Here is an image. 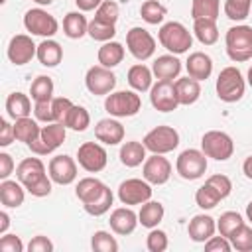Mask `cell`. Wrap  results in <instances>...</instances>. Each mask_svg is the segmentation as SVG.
Masks as SVG:
<instances>
[{
    "mask_svg": "<svg viewBox=\"0 0 252 252\" xmlns=\"http://www.w3.org/2000/svg\"><path fill=\"white\" fill-rule=\"evenodd\" d=\"M173 87H175V96H177V102L181 104V106H189V104H193V102H197L199 100V96H201V85H199V81L197 79H193V77H177L175 81H173Z\"/></svg>",
    "mask_w": 252,
    "mask_h": 252,
    "instance_id": "cell-24",
    "label": "cell"
},
{
    "mask_svg": "<svg viewBox=\"0 0 252 252\" xmlns=\"http://www.w3.org/2000/svg\"><path fill=\"white\" fill-rule=\"evenodd\" d=\"M63 124L75 132H85L89 126H91V114L85 106H79V104H73L71 110L67 112Z\"/></svg>",
    "mask_w": 252,
    "mask_h": 252,
    "instance_id": "cell-37",
    "label": "cell"
},
{
    "mask_svg": "<svg viewBox=\"0 0 252 252\" xmlns=\"http://www.w3.org/2000/svg\"><path fill=\"white\" fill-rule=\"evenodd\" d=\"M89 32V22L83 16V12H69L63 18V33L69 39H81L85 33Z\"/></svg>",
    "mask_w": 252,
    "mask_h": 252,
    "instance_id": "cell-33",
    "label": "cell"
},
{
    "mask_svg": "<svg viewBox=\"0 0 252 252\" xmlns=\"http://www.w3.org/2000/svg\"><path fill=\"white\" fill-rule=\"evenodd\" d=\"M33 116H35V120L45 122V124L55 122V118H53V106H51V100L35 102V104H33Z\"/></svg>",
    "mask_w": 252,
    "mask_h": 252,
    "instance_id": "cell-50",
    "label": "cell"
},
{
    "mask_svg": "<svg viewBox=\"0 0 252 252\" xmlns=\"http://www.w3.org/2000/svg\"><path fill=\"white\" fill-rule=\"evenodd\" d=\"M217 96L222 100V102H238L242 96H244V91H246V81L240 73L238 67H224L219 77H217Z\"/></svg>",
    "mask_w": 252,
    "mask_h": 252,
    "instance_id": "cell-5",
    "label": "cell"
},
{
    "mask_svg": "<svg viewBox=\"0 0 252 252\" xmlns=\"http://www.w3.org/2000/svg\"><path fill=\"white\" fill-rule=\"evenodd\" d=\"M91 248L94 252H116L118 250V242L110 232L96 230L93 234V238H91Z\"/></svg>",
    "mask_w": 252,
    "mask_h": 252,
    "instance_id": "cell-45",
    "label": "cell"
},
{
    "mask_svg": "<svg viewBox=\"0 0 252 252\" xmlns=\"http://www.w3.org/2000/svg\"><path fill=\"white\" fill-rule=\"evenodd\" d=\"M75 4L81 12H93L102 4V0H75Z\"/></svg>",
    "mask_w": 252,
    "mask_h": 252,
    "instance_id": "cell-56",
    "label": "cell"
},
{
    "mask_svg": "<svg viewBox=\"0 0 252 252\" xmlns=\"http://www.w3.org/2000/svg\"><path fill=\"white\" fill-rule=\"evenodd\" d=\"M246 219H248V220L252 222V201H250V203L246 205Z\"/></svg>",
    "mask_w": 252,
    "mask_h": 252,
    "instance_id": "cell-59",
    "label": "cell"
},
{
    "mask_svg": "<svg viewBox=\"0 0 252 252\" xmlns=\"http://www.w3.org/2000/svg\"><path fill=\"white\" fill-rule=\"evenodd\" d=\"M140 16L146 24L150 26H158L165 20L167 16V8L159 2V0H146L142 6H140Z\"/></svg>",
    "mask_w": 252,
    "mask_h": 252,
    "instance_id": "cell-36",
    "label": "cell"
},
{
    "mask_svg": "<svg viewBox=\"0 0 252 252\" xmlns=\"http://www.w3.org/2000/svg\"><path fill=\"white\" fill-rule=\"evenodd\" d=\"M142 175L152 185H163L171 177V163L163 154H152L142 165Z\"/></svg>",
    "mask_w": 252,
    "mask_h": 252,
    "instance_id": "cell-16",
    "label": "cell"
},
{
    "mask_svg": "<svg viewBox=\"0 0 252 252\" xmlns=\"http://www.w3.org/2000/svg\"><path fill=\"white\" fill-rule=\"evenodd\" d=\"M167 246H169L167 234L163 230H159L158 226L150 228V234L146 236V248L150 252H163V250H167Z\"/></svg>",
    "mask_w": 252,
    "mask_h": 252,
    "instance_id": "cell-47",
    "label": "cell"
},
{
    "mask_svg": "<svg viewBox=\"0 0 252 252\" xmlns=\"http://www.w3.org/2000/svg\"><path fill=\"white\" fill-rule=\"evenodd\" d=\"M12 171H14V159L10 154L2 152L0 154V179H8Z\"/></svg>",
    "mask_w": 252,
    "mask_h": 252,
    "instance_id": "cell-55",
    "label": "cell"
},
{
    "mask_svg": "<svg viewBox=\"0 0 252 252\" xmlns=\"http://www.w3.org/2000/svg\"><path fill=\"white\" fill-rule=\"evenodd\" d=\"M37 61L43 65V67H57L63 59V47L51 39V37H45L39 45H37Z\"/></svg>",
    "mask_w": 252,
    "mask_h": 252,
    "instance_id": "cell-29",
    "label": "cell"
},
{
    "mask_svg": "<svg viewBox=\"0 0 252 252\" xmlns=\"http://www.w3.org/2000/svg\"><path fill=\"white\" fill-rule=\"evenodd\" d=\"M94 41H110L114 35H116V28L114 24H106V22H100V20H91L89 22V32H87Z\"/></svg>",
    "mask_w": 252,
    "mask_h": 252,
    "instance_id": "cell-43",
    "label": "cell"
},
{
    "mask_svg": "<svg viewBox=\"0 0 252 252\" xmlns=\"http://www.w3.org/2000/svg\"><path fill=\"white\" fill-rule=\"evenodd\" d=\"M201 150L207 158H213L217 161H226L234 154V142L222 130H209L201 138Z\"/></svg>",
    "mask_w": 252,
    "mask_h": 252,
    "instance_id": "cell-8",
    "label": "cell"
},
{
    "mask_svg": "<svg viewBox=\"0 0 252 252\" xmlns=\"http://www.w3.org/2000/svg\"><path fill=\"white\" fill-rule=\"evenodd\" d=\"M220 201H222L220 195H219L207 181H205V185H201V187L197 189V193H195V203H197L203 211H209V209L217 207Z\"/></svg>",
    "mask_w": 252,
    "mask_h": 252,
    "instance_id": "cell-44",
    "label": "cell"
},
{
    "mask_svg": "<svg viewBox=\"0 0 252 252\" xmlns=\"http://www.w3.org/2000/svg\"><path fill=\"white\" fill-rule=\"evenodd\" d=\"M24 28L32 35L53 37L59 32V22L47 10H43V8H32V10H28L24 14Z\"/></svg>",
    "mask_w": 252,
    "mask_h": 252,
    "instance_id": "cell-11",
    "label": "cell"
},
{
    "mask_svg": "<svg viewBox=\"0 0 252 252\" xmlns=\"http://www.w3.org/2000/svg\"><path fill=\"white\" fill-rule=\"evenodd\" d=\"M230 244L234 250L238 252H250L252 250V226H248L246 222L242 226H238L230 236H228Z\"/></svg>",
    "mask_w": 252,
    "mask_h": 252,
    "instance_id": "cell-42",
    "label": "cell"
},
{
    "mask_svg": "<svg viewBox=\"0 0 252 252\" xmlns=\"http://www.w3.org/2000/svg\"><path fill=\"white\" fill-rule=\"evenodd\" d=\"M126 79H128V85H130L136 93H146V91H150L152 85H154V83H152V81H154V73H152V69L146 67L144 63L132 65V67L128 69Z\"/></svg>",
    "mask_w": 252,
    "mask_h": 252,
    "instance_id": "cell-27",
    "label": "cell"
},
{
    "mask_svg": "<svg viewBox=\"0 0 252 252\" xmlns=\"http://www.w3.org/2000/svg\"><path fill=\"white\" fill-rule=\"evenodd\" d=\"M26 199V187L20 181L2 179L0 183V201L8 209H18Z\"/></svg>",
    "mask_w": 252,
    "mask_h": 252,
    "instance_id": "cell-26",
    "label": "cell"
},
{
    "mask_svg": "<svg viewBox=\"0 0 252 252\" xmlns=\"http://www.w3.org/2000/svg\"><path fill=\"white\" fill-rule=\"evenodd\" d=\"M158 41L169 53L181 55V53L189 51V47L193 45V35H191V32L181 22H167V24H163L159 28Z\"/></svg>",
    "mask_w": 252,
    "mask_h": 252,
    "instance_id": "cell-4",
    "label": "cell"
},
{
    "mask_svg": "<svg viewBox=\"0 0 252 252\" xmlns=\"http://www.w3.org/2000/svg\"><path fill=\"white\" fill-rule=\"evenodd\" d=\"M18 181L33 197H47L51 193V177L45 173V165L39 158H26L16 167Z\"/></svg>",
    "mask_w": 252,
    "mask_h": 252,
    "instance_id": "cell-2",
    "label": "cell"
},
{
    "mask_svg": "<svg viewBox=\"0 0 252 252\" xmlns=\"http://www.w3.org/2000/svg\"><path fill=\"white\" fill-rule=\"evenodd\" d=\"M94 138L100 142V144H106V146H116L124 140V126L114 118V116H108V118H102L96 122L94 126Z\"/></svg>",
    "mask_w": 252,
    "mask_h": 252,
    "instance_id": "cell-20",
    "label": "cell"
},
{
    "mask_svg": "<svg viewBox=\"0 0 252 252\" xmlns=\"http://www.w3.org/2000/svg\"><path fill=\"white\" fill-rule=\"evenodd\" d=\"M75 195L83 203V209L91 217H100V215L108 213L110 207H112V201H114V195H112L110 187L104 185L96 177L79 179V183L75 187Z\"/></svg>",
    "mask_w": 252,
    "mask_h": 252,
    "instance_id": "cell-1",
    "label": "cell"
},
{
    "mask_svg": "<svg viewBox=\"0 0 252 252\" xmlns=\"http://www.w3.org/2000/svg\"><path fill=\"white\" fill-rule=\"evenodd\" d=\"M242 171H244V175H246L248 179H252V156H248V158L244 159V163H242Z\"/></svg>",
    "mask_w": 252,
    "mask_h": 252,
    "instance_id": "cell-58",
    "label": "cell"
},
{
    "mask_svg": "<svg viewBox=\"0 0 252 252\" xmlns=\"http://www.w3.org/2000/svg\"><path fill=\"white\" fill-rule=\"evenodd\" d=\"M205 250L207 252H230L232 250V244H230V240L226 238V236H211L207 242H205Z\"/></svg>",
    "mask_w": 252,
    "mask_h": 252,
    "instance_id": "cell-52",
    "label": "cell"
},
{
    "mask_svg": "<svg viewBox=\"0 0 252 252\" xmlns=\"http://www.w3.org/2000/svg\"><path fill=\"white\" fill-rule=\"evenodd\" d=\"M185 69H187V75L197 79L199 83L207 81L213 73V59L203 51H193L185 61Z\"/></svg>",
    "mask_w": 252,
    "mask_h": 252,
    "instance_id": "cell-23",
    "label": "cell"
},
{
    "mask_svg": "<svg viewBox=\"0 0 252 252\" xmlns=\"http://www.w3.org/2000/svg\"><path fill=\"white\" fill-rule=\"evenodd\" d=\"M220 14V0H191V18L217 20Z\"/></svg>",
    "mask_w": 252,
    "mask_h": 252,
    "instance_id": "cell-38",
    "label": "cell"
},
{
    "mask_svg": "<svg viewBox=\"0 0 252 252\" xmlns=\"http://www.w3.org/2000/svg\"><path fill=\"white\" fill-rule=\"evenodd\" d=\"M217 230V220L211 217V215H195L189 224H187V232H189V238L193 242H207Z\"/></svg>",
    "mask_w": 252,
    "mask_h": 252,
    "instance_id": "cell-22",
    "label": "cell"
},
{
    "mask_svg": "<svg viewBox=\"0 0 252 252\" xmlns=\"http://www.w3.org/2000/svg\"><path fill=\"white\" fill-rule=\"evenodd\" d=\"M51 106H53V118H55V122H61L63 124V120H65L67 112L71 110L73 102L67 96H53L51 98Z\"/></svg>",
    "mask_w": 252,
    "mask_h": 252,
    "instance_id": "cell-49",
    "label": "cell"
},
{
    "mask_svg": "<svg viewBox=\"0 0 252 252\" xmlns=\"http://www.w3.org/2000/svg\"><path fill=\"white\" fill-rule=\"evenodd\" d=\"M246 81H248V85L252 87V67L248 69V73H246Z\"/></svg>",
    "mask_w": 252,
    "mask_h": 252,
    "instance_id": "cell-61",
    "label": "cell"
},
{
    "mask_svg": "<svg viewBox=\"0 0 252 252\" xmlns=\"http://www.w3.org/2000/svg\"><path fill=\"white\" fill-rule=\"evenodd\" d=\"M14 140H16L14 124H10L6 118H2V120H0V146L6 148V146H10Z\"/></svg>",
    "mask_w": 252,
    "mask_h": 252,
    "instance_id": "cell-54",
    "label": "cell"
},
{
    "mask_svg": "<svg viewBox=\"0 0 252 252\" xmlns=\"http://www.w3.org/2000/svg\"><path fill=\"white\" fill-rule=\"evenodd\" d=\"M28 250H30V252H53V242H51L47 236L37 234V236H33V238L30 240Z\"/></svg>",
    "mask_w": 252,
    "mask_h": 252,
    "instance_id": "cell-53",
    "label": "cell"
},
{
    "mask_svg": "<svg viewBox=\"0 0 252 252\" xmlns=\"http://www.w3.org/2000/svg\"><path fill=\"white\" fill-rule=\"evenodd\" d=\"M96 59H98V65L102 67H116L122 63L124 59V45L118 43V41H104L100 47H98V53H96Z\"/></svg>",
    "mask_w": 252,
    "mask_h": 252,
    "instance_id": "cell-30",
    "label": "cell"
},
{
    "mask_svg": "<svg viewBox=\"0 0 252 252\" xmlns=\"http://www.w3.org/2000/svg\"><path fill=\"white\" fill-rule=\"evenodd\" d=\"M146 146L142 142H136V140H130V142H124L120 146V163L126 165V167H138L146 161Z\"/></svg>",
    "mask_w": 252,
    "mask_h": 252,
    "instance_id": "cell-28",
    "label": "cell"
},
{
    "mask_svg": "<svg viewBox=\"0 0 252 252\" xmlns=\"http://www.w3.org/2000/svg\"><path fill=\"white\" fill-rule=\"evenodd\" d=\"M244 224V219H242V215L240 213H236V211H226V213H222L220 217H219V220H217V230H219V234H222V236H230L238 226H242Z\"/></svg>",
    "mask_w": 252,
    "mask_h": 252,
    "instance_id": "cell-41",
    "label": "cell"
},
{
    "mask_svg": "<svg viewBox=\"0 0 252 252\" xmlns=\"http://www.w3.org/2000/svg\"><path fill=\"white\" fill-rule=\"evenodd\" d=\"M77 161L79 165L89 173H98L106 167L108 154L106 150L96 142H85L77 150Z\"/></svg>",
    "mask_w": 252,
    "mask_h": 252,
    "instance_id": "cell-15",
    "label": "cell"
},
{
    "mask_svg": "<svg viewBox=\"0 0 252 252\" xmlns=\"http://www.w3.org/2000/svg\"><path fill=\"white\" fill-rule=\"evenodd\" d=\"M193 33L203 45H215L219 41V28L217 20L209 18H197L193 20Z\"/></svg>",
    "mask_w": 252,
    "mask_h": 252,
    "instance_id": "cell-31",
    "label": "cell"
},
{
    "mask_svg": "<svg viewBox=\"0 0 252 252\" xmlns=\"http://www.w3.org/2000/svg\"><path fill=\"white\" fill-rule=\"evenodd\" d=\"M224 16L232 22H242L252 12V0H224Z\"/></svg>",
    "mask_w": 252,
    "mask_h": 252,
    "instance_id": "cell-40",
    "label": "cell"
},
{
    "mask_svg": "<svg viewBox=\"0 0 252 252\" xmlns=\"http://www.w3.org/2000/svg\"><path fill=\"white\" fill-rule=\"evenodd\" d=\"M226 55L234 63H244L252 59V28L246 24L232 26L224 35Z\"/></svg>",
    "mask_w": 252,
    "mask_h": 252,
    "instance_id": "cell-3",
    "label": "cell"
},
{
    "mask_svg": "<svg viewBox=\"0 0 252 252\" xmlns=\"http://www.w3.org/2000/svg\"><path fill=\"white\" fill-rule=\"evenodd\" d=\"M33 2H35V4H39V6H49L53 0H33Z\"/></svg>",
    "mask_w": 252,
    "mask_h": 252,
    "instance_id": "cell-60",
    "label": "cell"
},
{
    "mask_svg": "<svg viewBox=\"0 0 252 252\" xmlns=\"http://www.w3.org/2000/svg\"><path fill=\"white\" fill-rule=\"evenodd\" d=\"M0 252H24V242L18 234H2Z\"/></svg>",
    "mask_w": 252,
    "mask_h": 252,
    "instance_id": "cell-51",
    "label": "cell"
},
{
    "mask_svg": "<svg viewBox=\"0 0 252 252\" xmlns=\"http://www.w3.org/2000/svg\"><path fill=\"white\" fill-rule=\"evenodd\" d=\"M150 102L158 112H171L179 106L173 81H158L150 89Z\"/></svg>",
    "mask_w": 252,
    "mask_h": 252,
    "instance_id": "cell-18",
    "label": "cell"
},
{
    "mask_svg": "<svg viewBox=\"0 0 252 252\" xmlns=\"http://www.w3.org/2000/svg\"><path fill=\"white\" fill-rule=\"evenodd\" d=\"M65 136H67V126L65 124H61V122H49V124L41 126L39 138L33 140V142H30L28 148L35 156H47V154L55 152L65 142Z\"/></svg>",
    "mask_w": 252,
    "mask_h": 252,
    "instance_id": "cell-7",
    "label": "cell"
},
{
    "mask_svg": "<svg viewBox=\"0 0 252 252\" xmlns=\"http://www.w3.org/2000/svg\"><path fill=\"white\" fill-rule=\"evenodd\" d=\"M118 199L122 205H144L146 201L152 199V183H148L146 179H138V177H130L124 179L118 185Z\"/></svg>",
    "mask_w": 252,
    "mask_h": 252,
    "instance_id": "cell-13",
    "label": "cell"
},
{
    "mask_svg": "<svg viewBox=\"0 0 252 252\" xmlns=\"http://www.w3.org/2000/svg\"><path fill=\"white\" fill-rule=\"evenodd\" d=\"M47 171H49V177L53 179V183L71 185L77 179V161L71 156L61 154V156H55L49 159Z\"/></svg>",
    "mask_w": 252,
    "mask_h": 252,
    "instance_id": "cell-19",
    "label": "cell"
},
{
    "mask_svg": "<svg viewBox=\"0 0 252 252\" xmlns=\"http://www.w3.org/2000/svg\"><path fill=\"white\" fill-rule=\"evenodd\" d=\"M39 132H41V126H37V120H32L30 116L14 120V134L18 142L30 144L39 138Z\"/></svg>",
    "mask_w": 252,
    "mask_h": 252,
    "instance_id": "cell-35",
    "label": "cell"
},
{
    "mask_svg": "<svg viewBox=\"0 0 252 252\" xmlns=\"http://www.w3.org/2000/svg\"><path fill=\"white\" fill-rule=\"evenodd\" d=\"M152 73L154 77H158V81H173L181 73V61L173 53L159 55L152 65Z\"/></svg>",
    "mask_w": 252,
    "mask_h": 252,
    "instance_id": "cell-25",
    "label": "cell"
},
{
    "mask_svg": "<svg viewBox=\"0 0 252 252\" xmlns=\"http://www.w3.org/2000/svg\"><path fill=\"white\" fill-rule=\"evenodd\" d=\"M30 94L33 102H41V100H51L53 98V81L47 75H37L30 87Z\"/></svg>",
    "mask_w": 252,
    "mask_h": 252,
    "instance_id": "cell-39",
    "label": "cell"
},
{
    "mask_svg": "<svg viewBox=\"0 0 252 252\" xmlns=\"http://www.w3.org/2000/svg\"><path fill=\"white\" fill-rule=\"evenodd\" d=\"M126 47L134 59L146 61L156 53V39L148 30L136 26L126 32Z\"/></svg>",
    "mask_w": 252,
    "mask_h": 252,
    "instance_id": "cell-12",
    "label": "cell"
},
{
    "mask_svg": "<svg viewBox=\"0 0 252 252\" xmlns=\"http://www.w3.org/2000/svg\"><path fill=\"white\" fill-rule=\"evenodd\" d=\"M8 226H10V217H8V213H6V211H2V213H0V236H2V234H6Z\"/></svg>",
    "mask_w": 252,
    "mask_h": 252,
    "instance_id": "cell-57",
    "label": "cell"
},
{
    "mask_svg": "<svg viewBox=\"0 0 252 252\" xmlns=\"http://www.w3.org/2000/svg\"><path fill=\"white\" fill-rule=\"evenodd\" d=\"M207 183L220 195V199H226V197L230 195V191H232V181H230L226 175H222V173L211 175V177L207 179Z\"/></svg>",
    "mask_w": 252,
    "mask_h": 252,
    "instance_id": "cell-48",
    "label": "cell"
},
{
    "mask_svg": "<svg viewBox=\"0 0 252 252\" xmlns=\"http://www.w3.org/2000/svg\"><path fill=\"white\" fill-rule=\"evenodd\" d=\"M165 215V209L159 201H146L142 207H140V213H138V220L142 226L146 228H156L161 219Z\"/></svg>",
    "mask_w": 252,
    "mask_h": 252,
    "instance_id": "cell-34",
    "label": "cell"
},
{
    "mask_svg": "<svg viewBox=\"0 0 252 252\" xmlns=\"http://www.w3.org/2000/svg\"><path fill=\"white\" fill-rule=\"evenodd\" d=\"M108 222H110L112 232H116L120 236H126V234H132L136 230L140 220H138V215L130 207H118L110 213Z\"/></svg>",
    "mask_w": 252,
    "mask_h": 252,
    "instance_id": "cell-21",
    "label": "cell"
},
{
    "mask_svg": "<svg viewBox=\"0 0 252 252\" xmlns=\"http://www.w3.org/2000/svg\"><path fill=\"white\" fill-rule=\"evenodd\" d=\"M6 53H8L10 63H14V65H26V63H30L37 55V45L33 43L32 35L18 33V35H14L10 39Z\"/></svg>",
    "mask_w": 252,
    "mask_h": 252,
    "instance_id": "cell-17",
    "label": "cell"
},
{
    "mask_svg": "<svg viewBox=\"0 0 252 252\" xmlns=\"http://www.w3.org/2000/svg\"><path fill=\"white\" fill-rule=\"evenodd\" d=\"M175 171L179 173V177H183L187 181H195V179L203 177V173L207 171V156L203 154V150L187 148L177 156Z\"/></svg>",
    "mask_w": 252,
    "mask_h": 252,
    "instance_id": "cell-9",
    "label": "cell"
},
{
    "mask_svg": "<svg viewBox=\"0 0 252 252\" xmlns=\"http://www.w3.org/2000/svg\"><path fill=\"white\" fill-rule=\"evenodd\" d=\"M140 108H142V100L136 91H116V93L112 91L110 94H106L104 100V110L114 118L136 116Z\"/></svg>",
    "mask_w": 252,
    "mask_h": 252,
    "instance_id": "cell-6",
    "label": "cell"
},
{
    "mask_svg": "<svg viewBox=\"0 0 252 252\" xmlns=\"http://www.w3.org/2000/svg\"><path fill=\"white\" fill-rule=\"evenodd\" d=\"M85 87L94 96L110 94L116 87V75L102 65H93L85 75Z\"/></svg>",
    "mask_w": 252,
    "mask_h": 252,
    "instance_id": "cell-14",
    "label": "cell"
},
{
    "mask_svg": "<svg viewBox=\"0 0 252 252\" xmlns=\"http://www.w3.org/2000/svg\"><path fill=\"white\" fill-rule=\"evenodd\" d=\"M142 144L152 154H169L179 146V132L173 126H156L144 136Z\"/></svg>",
    "mask_w": 252,
    "mask_h": 252,
    "instance_id": "cell-10",
    "label": "cell"
},
{
    "mask_svg": "<svg viewBox=\"0 0 252 252\" xmlns=\"http://www.w3.org/2000/svg\"><path fill=\"white\" fill-rule=\"evenodd\" d=\"M32 110H33V108H32V100H30L28 94L18 93V91L12 93V94H8V98H6V112H8V116H10L12 120L30 116Z\"/></svg>",
    "mask_w": 252,
    "mask_h": 252,
    "instance_id": "cell-32",
    "label": "cell"
},
{
    "mask_svg": "<svg viewBox=\"0 0 252 252\" xmlns=\"http://www.w3.org/2000/svg\"><path fill=\"white\" fill-rule=\"evenodd\" d=\"M118 16H120V8L114 0H102V4L94 10V18L106 24H116Z\"/></svg>",
    "mask_w": 252,
    "mask_h": 252,
    "instance_id": "cell-46",
    "label": "cell"
}]
</instances>
